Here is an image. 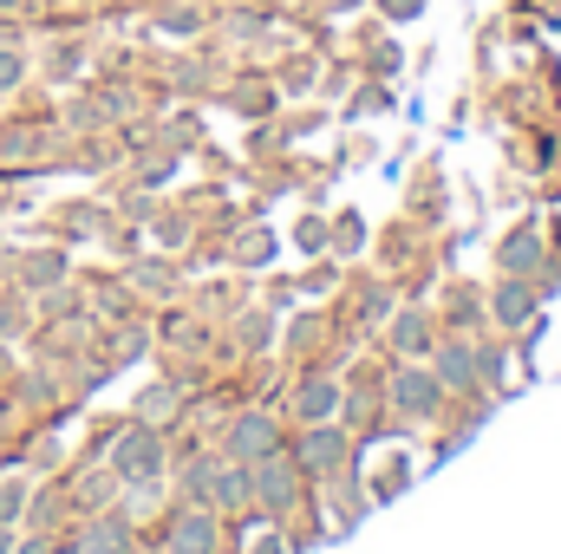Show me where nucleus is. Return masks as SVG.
I'll list each match as a JSON object with an SVG mask.
<instances>
[{
  "label": "nucleus",
  "instance_id": "nucleus-1",
  "mask_svg": "<svg viewBox=\"0 0 561 554\" xmlns=\"http://www.w3.org/2000/svg\"><path fill=\"white\" fill-rule=\"evenodd\" d=\"M163 470V437L150 430V424H131L125 437H118V450H112V476H125V483H150Z\"/></svg>",
  "mask_w": 561,
  "mask_h": 554
},
{
  "label": "nucleus",
  "instance_id": "nucleus-2",
  "mask_svg": "<svg viewBox=\"0 0 561 554\" xmlns=\"http://www.w3.org/2000/svg\"><path fill=\"white\" fill-rule=\"evenodd\" d=\"M229 457H236V463H268V457H275V424H268V417H236Z\"/></svg>",
  "mask_w": 561,
  "mask_h": 554
},
{
  "label": "nucleus",
  "instance_id": "nucleus-3",
  "mask_svg": "<svg viewBox=\"0 0 561 554\" xmlns=\"http://www.w3.org/2000/svg\"><path fill=\"white\" fill-rule=\"evenodd\" d=\"M13 280H20V293H46V287L66 280V255L59 249H33V255L13 262Z\"/></svg>",
  "mask_w": 561,
  "mask_h": 554
},
{
  "label": "nucleus",
  "instance_id": "nucleus-4",
  "mask_svg": "<svg viewBox=\"0 0 561 554\" xmlns=\"http://www.w3.org/2000/svg\"><path fill=\"white\" fill-rule=\"evenodd\" d=\"M170 554H216V522L203 509H183L170 522Z\"/></svg>",
  "mask_w": 561,
  "mask_h": 554
},
{
  "label": "nucleus",
  "instance_id": "nucleus-5",
  "mask_svg": "<svg viewBox=\"0 0 561 554\" xmlns=\"http://www.w3.org/2000/svg\"><path fill=\"white\" fill-rule=\"evenodd\" d=\"M79 554H131V529H125V516H99V522L79 535Z\"/></svg>",
  "mask_w": 561,
  "mask_h": 554
},
{
  "label": "nucleus",
  "instance_id": "nucleus-6",
  "mask_svg": "<svg viewBox=\"0 0 561 554\" xmlns=\"http://www.w3.org/2000/svg\"><path fill=\"white\" fill-rule=\"evenodd\" d=\"M255 496V476L242 470V463H229V470H216V483H209V503L216 509H242Z\"/></svg>",
  "mask_w": 561,
  "mask_h": 554
},
{
  "label": "nucleus",
  "instance_id": "nucleus-7",
  "mask_svg": "<svg viewBox=\"0 0 561 554\" xmlns=\"http://www.w3.org/2000/svg\"><path fill=\"white\" fill-rule=\"evenodd\" d=\"M26 509H33V483H26V476H0V522L20 529Z\"/></svg>",
  "mask_w": 561,
  "mask_h": 554
},
{
  "label": "nucleus",
  "instance_id": "nucleus-8",
  "mask_svg": "<svg viewBox=\"0 0 561 554\" xmlns=\"http://www.w3.org/2000/svg\"><path fill=\"white\" fill-rule=\"evenodd\" d=\"M46 143H39V131H7L0 138V163H33Z\"/></svg>",
  "mask_w": 561,
  "mask_h": 554
},
{
  "label": "nucleus",
  "instance_id": "nucleus-9",
  "mask_svg": "<svg viewBox=\"0 0 561 554\" xmlns=\"http://www.w3.org/2000/svg\"><path fill=\"white\" fill-rule=\"evenodd\" d=\"M399 405H405V412H431V405H437V385H431V379H399Z\"/></svg>",
  "mask_w": 561,
  "mask_h": 554
},
{
  "label": "nucleus",
  "instance_id": "nucleus-10",
  "mask_svg": "<svg viewBox=\"0 0 561 554\" xmlns=\"http://www.w3.org/2000/svg\"><path fill=\"white\" fill-rule=\"evenodd\" d=\"M20 79H26V53L13 39H0V92H13Z\"/></svg>",
  "mask_w": 561,
  "mask_h": 554
},
{
  "label": "nucleus",
  "instance_id": "nucleus-11",
  "mask_svg": "<svg viewBox=\"0 0 561 554\" xmlns=\"http://www.w3.org/2000/svg\"><path fill=\"white\" fill-rule=\"evenodd\" d=\"M529 307H536V293H529L523 280H516V287H503V300H496V313H503V320H523Z\"/></svg>",
  "mask_w": 561,
  "mask_h": 554
},
{
  "label": "nucleus",
  "instance_id": "nucleus-12",
  "mask_svg": "<svg viewBox=\"0 0 561 554\" xmlns=\"http://www.w3.org/2000/svg\"><path fill=\"white\" fill-rule=\"evenodd\" d=\"M503 262H510V268H536V249H529V235H523V242H510V249H503Z\"/></svg>",
  "mask_w": 561,
  "mask_h": 554
},
{
  "label": "nucleus",
  "instance_id": "nucleus-13",
  "mask_svg": "<svg viewBox=\"0 0 561 554\" xmlns=\"http://www.w3.org/2000/svg\"><path fill=\"white\" fill-rule=\"evenodd\" d=\"M444 379H457V385H470V353H444Z\"/></svg>",
  "mask_w": 561,
  "mask_h": 554
},
{
  "label": "nucleus",
  "instance_id": "nucleus-14",
  "mask_svg": "<svg viewBox=\"0 0 561 554\" xmlns=\"http://www.w3.org/2000/svg\"><path fill=\"white\" fill-rule=\"evenodd\" d=\"M20 326H26V307H20V300H7V307H0V339H7V333H20Z\"/></svg>",
  "mask_w": 561,
  "mask_h": 554
},
{
  "label": "nucleus",
  "instance_id": "nucleus-15",
  "mask_svg": "<svg viewBox=\"0 0 561 554\" xmlns=\"http://www.w3.org/2000/svg\"><path fill=\"white\" fill-rule=\"evenodd\" d=\"M66 72H79V46H59L53 53V79H66Z\"/></svg>",
  "mask_w": 561,
  "mask_h": 554
},
{
  "label": "nucleus",
  "instance_id": "nucleus-16",
  "mask_svg": "<svg viewBox=\"0 0 561 554\" xmlns=\"http://www.w3.org/2000/svg\"><path fill=\"white\" fill-rule=\"evenodd\" d=\"M327 405H333V392H327V385H307V399H300V412H327Z\"/></svg>",
  "mask_w": 561,
  "mask_h": 554
},
{
  "label": "nucleus",
  "instance_id": "nucleus-17",
  "mask_svg": "<svg viewBox=\"0 0 561 554\" xmlns=\"http://www.w3.org/2000/svg\"><path fill=\"white\" fill-rule=\"evenodd\" d=\"M13 554H59V549H53V535H26V542H13Z\"/></svg>",
  "mask_w": 561,
  "mask_h": 554
},
{
  "label": "nucleus",
  "instance_id": "nucleus-18",
  "mask_svg": "<svg viewBox=\"0 0 561 554\" xmlns=\"http://www.w3.org/2000/svg\"><path fill=\"white\" fill-rule=\"evenodd\" d=\"M170 412V392H163V385H157V392H144V417H163Z\"/></svg>",
  "mask_w": 561,
  "mask_h": 554
},
{
  "label": "nucleus",
  "instance_id": "nucleus-19",
  "mask_svg": "<svg viewBox=\"0 0 561 554\" xmlns=\"http://www.w3.org/2000/svg\"><path fill=\"white\" fill-rule=\"evenodd\" d=\"M386 7H392V13H419V0H386Z\"/></svg>",
  "mask_w": 561,
  "mask_h": 554
},
{
  "label": "nucleus",
  "instance_id": "nucleus-20",
  "mask_svg": "<svg viewBox=\"0 0 561 554\" xmlns=\"http://www.w3.org/2000/svg\"><path fill=\"white\" fill-rule=\"evenodd\" d=\"M20 7H26V0H0V20H7V13H20Z\"/></svg>",
  "mask_w": 561,
  "mask_h": 554
},
{
  "label": "nucleus",
  "instance_id": "nucleus-21",
  "mask_svg": "<svg viewBox=\"0 0 561 554\" xmlns=\"http://www.w3.org/2000/svg\"><path fill=\"white\" fill-rule=\"evenodd\" d=\"M0 39H13V33H7V20H0Z\"/></svg>",
  "mask_w": 561,
  "mask_h": 554
},
{
  "label": "nucleus",
  "instance_id": "nucleus-22",
  "mask_svg": "<svg viewBox=\"0 0 561 554\" xmlns=\"http://www.w3.org/2000/svg\"><path fill=\"white\" fill-rule=\"evenodd\" d=\"M0 372H7V353H0Z\"/></svg>",
  "mask_w": 561,
  "mask_h": 554
},
{
  "label": "nucleus",
  "instance_id": "nucleus-23",
  "mask_svg": "<svg viewBox=\"0 0 561 554\" xmlns=\"http://www.w3.org/2000/svg\"><path fill=\"white\" fill-rule=\"evenodd\" d=\"M0 209H7V196H0Z\"/></svg>",
  "mask_w": 561,
  "mask_h": 554
},
{
  "label": "nucleus",
  "instance_id": "nucleus-24",
  "mask_svg": "<svg viewBox=\"0 0 561 554\" xmlns=\"http://www.w3.org/2000/svg\"><path fill=\"white\" fill-rule=\"evenodd\" d=\"M0 255H7V242H0Z\"/></svg>",
  "mask_w": 561,
  "mask_h": 554
},
{
  "label": "nucleus",
  "instance_id": "nucleus-25",
  "mask_svg": "<svg viewBox=\"0 0 561 554\" xmlns=\"http://www.w3.org/2000/svg\"><path fill=\"white\" fill-rule=\"evenodd\" d=\"M0 417H7V405H0Z\"/></svg>",
  "mask_w": 561,
  "mask_h": 554
}]
</instances>
